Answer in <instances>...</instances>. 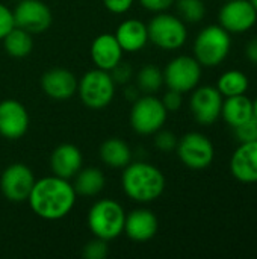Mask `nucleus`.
Segmentation results:
<instances>
[{
	"label": "nucleus",
	"mask_w": 257,
	"mask_h": 259,
	"mask_svg": "<svg viewBox=\"0 0 257 259\" xmlns=\"http://www.w3.org/2000/svg\"><path fill=\"white\" fill-rule=\"evenodd\" d=\"M77 93L85 106L91 109H103L114 100L115 82L109 71L94 68L80 77L77 82Z\"/></svg>",
	"instance_id": "obj_5"
},
{
	"label": "nucleus",
	"mask_w": 257,
	"mask_h": 259,
	"mask_svg": "<svg viewBox=\"0 0 257 259\" xmlns=\"http://www.w3.org/2000/svg\"><path fill=\"white\" fill-rule=\"evenodd\" d=\"M15 27L14 12L3 3H0V41L6 36V33Z\"/></svg>",
	"instance_id": "obj_32"
},
{
	"label": "nucleus",
	"mask_w": 257,
	"mask_h": 259,
	"mask_svg": "<svg viewBox=\"0 0 257 259\" xmlns=\"http://www.w3.org/2000/svg\"><path fill=\"white\" fill-rule=\"evenodd\" d=\"M73 179H74L73 188H74L76 194L83 196V197L98 196L103 191L105 184H106L105 175L101 173V170H98L95 167L80 168Z\"/></svg>",
	"instance_id": "obj_23"
},
{
	"label": "nucleus",
	"mask_w": 257,
	"mask_h": 259,
	"mask_svg": "<svg viewBox=\"0 0 257 259\" xmlns=\"http://www.w3.org/2000/svg\"><path fill=\"white\" fill-rule=\"evenodd\" d=\"M138 2L144 9L150 12H156V14L165 12L176 3V0H138Z\"/></svg>",
	"instance_id": "obj_34"
},
{
	"label": "nucleus",
	"mask_w": 257,
	"mask_h": 259,
	"mask_svg": "<svg viewBox=\"0 0 257 259\" xmlns=\"http://www.w3.org/2000/svg\"><path fill=\"white\" fill-rule=\"evenodd\" d=\"M165 176L153 164L148 162H130L124 167L121 176V187L124 194L138 202L150 203L158 200L165 191Z\"/></svg>",
	"instance_id": "obj_2"
},
{
	"label": "nucleus",
	"mask_w": 257,
	"mask_h": 259,
	"mask_svg": "<svg viewBox=\"0 0 257 259\" xmlns=\"http://www.w3.org/2000/svg\"><path fill=\"white\" fill-rule=\"evenodd\" d=\"M135 0H103L105 8L112 14H126L132 6Z\"/></svg>",
	"instance_id": "obj_35"
},
{
	"label": "nucleus",
	"mask_w": 257,
	"mask_h": 259,
	"mask_svg": "<svg viewBox=\"0 0 257 259\" xmlns=\"http://www.w3.org/2000/svg\"><path fill=\"white\" fill-rule=\"evenodd\" d=\"M148 41L162 50H177L188 39V29L180 17L159 12L147 24Z\"/></svg>",
	"instance_id": "obj_6"
},
{
	"label": "nucleus",
	"mask_w": 257,
	"mask_h": 259,
	"mask_svg": "<svg viewBox=\"0 0 257 259\" xmlns=\"http://www.w3.org/2000/svg\"><path fill=\"white\" fill-rule=\"evenodd\" d=\"M201 79V65L192 56H176L164 70V83L170 90H176L182 94L192 91L198 87Z\"/></svg>",
	"instance_id": "obj_8"
},
{
	"label": "nucleus",
	"mask_w": 257,
	"mask_h": 259,
	"mask_svg": "<svg viewBox=\"0 0 257 259\" xmlns=\"http://www.w3.org/2000/svg\"><path fill=\"white\" fill-rule=\"evenodd\" d=\"M114 35L118 44L121 46L123 52L129 53H136L142 50L148 42L147 24L136 18H129L120 23Z\"/></svg>",
	"instance_id": "obj_20"
},
{
	"label": "nucleus",
	"mask_w": 257,
	"mask_h": 259,
	"mask_svg": "<svg viewBox=\"0 0 257 259\" xmlns=\"http://www.w3.org/2000/svg\"><path fill=\"white\" fill-rule=\"evenodd\" d=\"M174 5L180 18L186 23H200L206 15L203 0H176Z\"/></svg>",
	"instance_id": "obj_27"
},
{
	"label": "nucleus",
	"mask_w": 257,
	"mask_h": 259,
	"mask_svg": "<svg viewBox=\"0 0 257 259\" xmlns=\"http://www.w3.org/2000/svg\"><path fill=\"white\" fill-rule=\"evenodd\" d=\"M176 152L183 165L192 170L208 168L215 158L212 141L200 132H189L183 135L177 143Z\"/></svg>",
	"instance_id": "obj_9"
},
{
	"label": "nucleus",
	"mask_w": 257,
	"mask_h": 259,
	"mask_svg": "<svg viewBox=\"0 0 257 259\" xmlns=\"http://www.w3.org/2000/svg\"><path fill=\"white\" fill-rule=\"evenodd\" d=\"M230 47V33L220 24H211L197 35L194 41V58L201 67H217L229 56Z\"/></svg>",
	"instance_id": "obj_4"
},
{
	"label": "nucleus",
	"mask_w": 257,
	"mask_h": 259,
	"mask_svg": "<svg viewBox=\"0 0 257 259\" xmlns=\"http://www.w3.org/2000/svg\"><path fill=\"white\" fill-rule=\"evenodd\" d=\"M77 79L67 68H52L41 77V88L44 94L53 100L64 102L77 93Z\"/></svg>",
	"instance_id": "obj_15"
},
{
	"label": "nucleus",
	"mask_w": 257,
	"mask_h": 259,
	"mask_svg": "<svg viewBox=\"0 0 257 259\" xmlns=\"http://www.w3.org/2000/svg\"><path fill=\"white\" fill-rule=\"evenodd\" d=\"M248 87H250V80L247 74L239 70H229L223 73L217 83V88L223 94V97L245 94Z\"/></svg>",
	"instance_id": "obj_25"
},
{
	"label": "nucleus",
	"mask_w": 257,
	"mask_h": 259,
	"mask_svg": "<svg viewBox=\"0 0 257 259\" xmlns=\"http://www.w3.org/2000/svg\"><path fill=\"white\" fill-rule=\"evenodd\" d=\"M245 56H247V59H248L250 62H253V64H256L257 65V36L256 38H253V39L247 44V47H245Z\"/></svg>",
	"instance_id": "obj_36"
},
{
	"label": "nucleus",
	"mask_w": 257,
	"mask_h": 259,
	"mask_svg": "<svg viewBox=\"0 0 257 259\" xmlns=\"http://www.w3.org/2000/svg\"><path fill=\"white\" fill-rule=\"evenodd\" d=\"M221 117L232 127L242 124L253 117V100H250L245 94L226 97L223 102Z\"/></svg>",
	"instance_id": "obj_22"
},
{
	"label": "nucleus",
	"mask_w": 257,
	"mask_h": 259,
	"mask_svg": "<svg viewBox=\"0 0 257 259\" xmlns=\"http://www.w3.org/2000/svg\"><path fill=\"white\" fill-rule=\"evenodd\" d=\"M88 228L95 238L112 241L124 231L126 212L121 203L114 199L97 200L88 212Z\"/></svg>",
	"instance_id": "obj_3"
},
{
	"label": "nucleus",
	"mask_w": 257,
	"mask_h": 259,
	"mask_svg": "<svg viewBox=\"0 0 257 259\" xmlns=\"http://www.w3.org/2000/svg\"><path fill=\"white\" fill-rule=\"evenodd\" d=\"M76 197L77 194L70 181L52 175L35 181L27 202L35 215L55 222L67 217L73 211Z\"/></svg>",
	"instance_id": "obj_1"
},
{
	"label": "nucleus",
	"mask_w": 257,
	"mask_h": 259,
	"mask_svg": "<svg viewBox=\"0 0 257 259\" xmlns=\"http://www.w3.org/2000/svg\"><path fill=\"white\" fill-rule=\"evenodd\" d=\"M168 117L161 99L153 94L138 97L130 109V126L139 135H155L164 127Z\"/></svg>",
	"instance_id": "obj_7"
},
{
	"label": "nucleus",
	"mask_w": 257,
	"mask_h": 259,
	"mask_svg": "<svg viewBox=\"0 0 257 259\" xmlns=\"http://www.w3.org/2000/svg\"><path fill=\"white\" fill-rule=\"evenodd\" d=\"M100 159L111 168H124L132 162V150L129 144L120 138H108L98 150Z\"/></svg>",
	"instance_id": "obj_21"
},
{
	"label": "nucleus",
	"mask_w": 257,
	"mask_h": 259,
	"mask_svg": "<svg viewBox=\"0 0 257 259\" xmlns=\"http://www.w3.org/2000/svg\"><path fill=\"white\" fill-rule=\"evenodd\" d=\"M2 41H3V47H5L6 53L11 58H17V59L29 56L33 49L32 33H29L17 26L12 27Z\"/></svg>",
	"instance_id": "obj_24"
},
{
	"label": "nucleus",
	"mask_w": 257,
	"mask_h": 259,
	"mask_svg": "<svg viewBox=\"0 0 257 259\" xmlns=\"http://www.w3.org/2000/svg\"><path fill=\"white\" fill-rule=\"evenodd\" d=\"M235 129V137L239 143H250L257 141V118L251 117L242 124L233 127Z\"/></svg>",
	"instance_id": "obj_28"
},
{
	"label": "nucleus",
	"mask_w": 257,
	"mask_h": 259,
	"mask_svg": "<svg viewBox=\"0 0 257 259\" xmlns=\"http://www.w3.org/2000/svg\"><path fill=\"white\" fill-rule=\"evenodd\" d=\"M12 12L15 26L32 35L45 32L53 21L50 8L41 0H21Z\"/></svg>",
	"instance_id": "obj_11"
},
{
	"label": "nucleus",
	"mask_w": 257,
	"mask_h": 259,
	"mask_svg": "<svg viewBox=\"0 0 257 259\" xmlns=\"http://www.w3.org/2000/svg\"><path fill=\"white\" fill-rule=\"evenodd\" d=\"M158 229H159L158 217L150 209L139 208L126 214L123 232L132 241H136V243L150 241L158 234Z\"/></svg>",
	"instance_id": "obj_16"
},
{
	"label": "nucleus",
	"mask_w": 257,
	"mask_h": 259,
	"mask_svg": "<svg viewBox=\"0 0 257 259\" xmlns=\"http://www.w3.org/2000/svg\"><path fill=\"white\" fill-rule=\"evenodd\" d=\"M218 18L220 26L229 33H244L256 24L257 11L250 0H227Z\"/></svg>",
	"instance_id": "obj_13"
},
{
	"label": "nucleus",
	"mask_w": 257,
	"mask_h": 259,
	"mask_svg": "<svg viewBox=\"0 0 257 259\" xmlns=\"http://www.w3.org/2000/svg\"><path fill=\"white\" fill-rule=\"evenodd\" d=\"M253 117H256L257 118V99L256 100H253Z\"/></svg>",
	"instance_id": "obj_37"
},
{
	"label": "nucleus",
	"mask_w": 257,
	"mask_h": 259,
	"mask_svg": "<svg viewBox=\"0 0 257 259\" xmlns=\"http://www.w3.org/2000/svg\"><path fill=\"white\" fill-rule=\"evenodd\" d=\"M29 129L26 106L14 99L0 102V135L6 140H20Z\"/></svg>",
	"instance_id": "obj_14"
},
{
	"label": "nucleus",
	"mask_w": 257,
	"mask_h": 259,
	"mask_svg": "<svg viewBox=\"0 0 257 259\" xmlns=\"http://www.w3.org/2000/svg\"><path fill=\"white\" fill-rule=\"evenodd\" d=\"M35 181L33 171L27 165L15 162L3 170L0 176V190L9 202H27Z\"/></svg>",
	"instance_id": "obj_10"
},
{
	"label": "nucleus",
	"mask_w": 257,
	"mask_h": 259,
	"mask_svg": "<svg viewBox=\"0 0 257 259\" xmlns=\"http://www.w3.org/2000/svg\"><path fill=\"white\" fill-rule=\"evenodd\" d=\"M162 85H164V71L153 64L144 65L136 74V87L144 94H155L161 90Z\"/></svg>",
	"instance_id": "obj_26"
},
{
	"label": "nucleus",
	"mask_w": 257,
	"mask_h": 259,
	"mask_svg": "<svg viewBox=\"0 0 257 259\" xmlns=\"http://www.w3.org/2000/svg\"><path fill=\"white\" fill-rule=\"evenodd\" d=\"M83 156L77 146L74 144H59L50 155L52 173L62 179H73L82 168Z\"/></svg>",
	"instance_id": "obj_18"
},
{
	"label": "nucleus",
	"mask_w": 257,
	"mask_h": 259,
	"mask_svg": "<svg viewBox=\"0 0 257 259\" xmlns=\"http://www.w3.org/2000/svg\"><path fill=\"white\" fill-rule=\"evenodd\" d=\"M109 253L108 249V241L101 240V238H94L92 241H89L85 247H83V258L86 259H105Z\"/></svg>",
	"instance_id": "obj_30"
},
{
	"label": "nucleus",
	"mask_w": 257,
	"mask_h": 259,
	"mask_svg": "<svg viewBox=\"0 0 257 259\" xmlns=\"http://www.w3.org/2000/svg\"><path fill=\"white\" fill-rule=\"evenodd\" d=\"M223 94L215 87H197L191 96V112L197 123L212 124L221 117L223 109Z\"/></svg>",
	"instance_id": "obj_12"
},
{
	"label": "nucleus",
	"mask_w": 257,
	"mask_h": 259,
	"mask_svg": "<svg viewBox=\"0 0 257 259\" xmlns=\"http://www.w3.org/2000/svg\"><path fill=\"white\" fill-rule=\"evenodd\" d=\"M177 143H179L177 137H176L173 132H170V131H162V129H159V131L155 134V147H156L158 150L164 152V153H170V152L176 150Z\"/></svg>",
	"instance_id": "obj_29"
},
{
	"label": "nucleus",
	"mask_w": 257,
	"mask_h": 259,
	"mask_svg": "<svg viewBox=\"0 0 257 259\" xmlns=\"http://www.w3.org/2000/svg\"><path fill=\"white\" fill-rule=\"evenodd\" d=\"M162 103L165 106V109L170 112H174V111H179L182 108V103H183V99H182V93L176 91V90H170L165 93V96L162 97Z\"/></svg>",
	"instance_id": "obj_33"
},
{
	"label": "nucleus",
	"mask_w": 257,
	"mask_h": 259,
	"mask_svg": "<svg viewBox=\"0 0 257 259\" xmlns=\"http://www.w3.org/2000/svg\"><path fill=\"white\" fill-rule=\"evenodd\" d=\"M233 178L242 184L257 182V141L241 143L230 159Z\"/></svg>",
	"instance_id": "obj_17"
},
{
	"label": "nucleus",
	"mask_w": 257,
	"mask_h": 259,
	"mask_svg": "<svg viewBox=\"0 0 257 259\" xmlns=\"http://www.w3.org/2000/svg\"><path fill=\"white\" fill-rule=\"evenodd\" d=\"M91 59L95 68L105 71H111L123 61V49L114 33H101L94 38L91 44Z\"/></svg>",
	"instance_id": "obj_19"
},
{
	"label": "nucleus",
	"mask_w": 257,
	"mask_h": 259,
	"mask_svg": "<svg viewBox=\"0 0 257 259\" xmlns=\"http://www.w3.org/2000/svg\"><path fill=\"white\" fill-rule=\"evenodd\" d=\"M250 3L256 8V11H257V0H250Z\"/></svg>",
	"instance_id": "obj_38"
},
{
	"label": "nucleus",
	"mask_w": 257,
	"mask_h": 259,
	"mask_svg": "<svg viewBox=\"0 0 257 259\" xmlns=\"http://www.w3.org/2000/svg\"><path fill=\"white\" fill-rule=\"evenodd\" d=\"M111 77L114 79L115 85H124L127 83L130 79H132V74H133V70H132V65L129 62H123L120 61L111 71H109Z\"/></svg>",
	"instance_id": "obj_31"
}]
</instances>
